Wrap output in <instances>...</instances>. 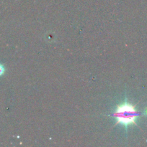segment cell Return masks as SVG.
I'll return each mask as SVG.
<instances>
[{"mask_svg": "<svg viewBox=\"0 0 147 147\" xmlns=\"http://www.w3.org/2000/svg\"><path fill=\"white\" fill-rule=\"evenodd\" d=\"M139 115V112L137 111L135 108L128 102L118 106L113 113V116L117 120V123H121L125 127L128 125L136 124L135 121Z\"/></svg>", "mask_w": 147, "mask_h": 147, "instance_id": "obj_1", "label": "cell"}, {"mask_svg": "<svg viewBox=\"0 0 147 147\" xmlns=\"http://www.w3.org/2000/svg\"><path fill=\"white\" fill-rule=\"evenodd\" d=\"M4 66H3L1 64H0V76H1V75H3V73H4Z\"/></svg>", "mask_w": 147, "mask_h": 147, "instance_id": "obj_2", "label": "cell"}]
</instances>
